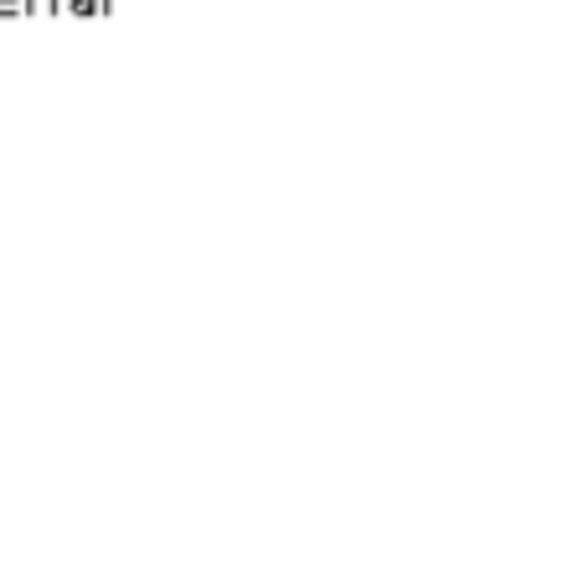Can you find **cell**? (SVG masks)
I'll use <instances>...</instances> for the list:
<instances>
[{
	"label": "cell",
	"instance_id": "3",
	"mask_svg": "<svg viewBox=\"0 0 584 584\" xmlns=\"http://www.w3.org/2000/svg\"><path fill=\"white\" fill-rule=\"evenodd\" d=\"M26 11V0H0V16H21Z\"/></svg>",
	"mask_w": 584,
	"mask_h": 584
},
{
	"label": "cell",
	"instance_id": "1",
	"mask_svg": "<svg viewBox=\"0 0 584 584\" xmlns=\"http://www.w3.org/2000/svg\"><path fill=\"white\" fill-rule=\"evenodd\" d=\"M63 11H73V16H99V11H109V0H63Z\"/></svg>",
	"mask_w": 584,
	"mask_h": 584
},
{
	"label": "cell",
	"instance_id": "2",
	"mask_svg": "<svg viewBox=\"0 0 584 584\" xmlns=\"http://www.w3.org/2000/svg\"><path fill=\"white\" fill-rule=\"evenodd\" d=\"M63 11V0H26V16H52Z\"/></svg>",
	"mask_w": 584,
	"mask_h": 584
}]
</instances>
